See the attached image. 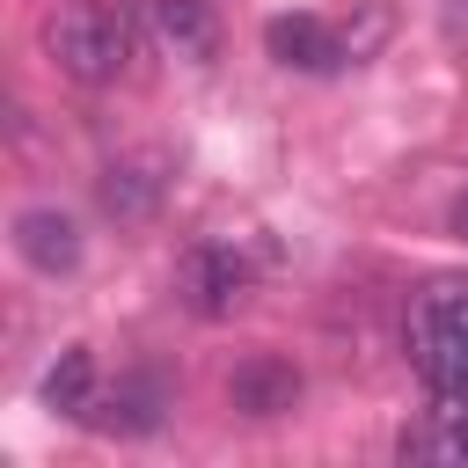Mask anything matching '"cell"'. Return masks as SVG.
Returning <instances> with one entry per match:
<instances>
[{"instance_id":"cell-9","label":"cell","mask_w":468,"mask_h":468,"mask_svg":"<svg viewBox=\"0 0 468 468\" xmlns=\"http://www.w3.org/2000/svg\"><path fill=\"white\" fill-rule=\"evenodd\" d=\"M146 22H154V37L176 58H190V66L219 58V15H212V0H146Z\"/></svg>"},{"instance_id":"cell-4","label":"cell","mask_w":468,"mask_h":468,"mask_svg":"<svg viewBox=\"0 0 468 468\" xmlns=\"http://www.w3.org/2000/svg\"><path fill=\"white\" fill-rule=\"evenodd\" d=\"M168 410H176V388H168V373H154V366H132V373H117V380L95 395L88 424H102V431H117V439H154V431L168 424Z\"/></svg>"},{"instance_id":"cell-2","label":"cell","mask_w":468,"mask_h":468,"mask_svg":"<svg viewBox=\"0 0 468 468\" xmlns=\"http://www.w3.org/2000/svg\"><path fill=\"white\" fill-rule=\"evenodd\" d=\"M410 366L431 402H468V278H439L410 307Z\"/></svg>"},{"instance_id":"cell-7","label":"cell","mask_w":468,"mask_h":468,"mask_svg":"<svg viewBox=\"0 0 468 468\" xmlns=\"http://www.w3.org/2000/svg\"><path fill=\"white\" fill-rule=\"evenodd\" d=\"M15 256H22L29 271H44V278L80 271V256H88L80 219H73L66 205H22V212H15Z\"/></svg>"},{"instance_id":"cell-10","label":"cell","mask_w":468,"mask_h":468,"mask_svg":"<svg viewBox=\"0 0 468 468\" xmlns=\"http://www.w3.org/2000/svg\"><path fill=\"white\" fill-rule=\"evenodd\" d=\"M402 461H431V468H468V402H439L424 424L395 431Z\"/></svg>"},{"instance_id":"cell-6","label":"cell","mask_w":468,"mask_h":468,"mask_svg":"<svg viewBox=\"0 0 468 468\" xmlns=\"http://www.w3.org/2000/svg\"><path fill=\"white\" fill-rule=\"evenodd\" d=\"M263 51L292 73H336V66H358L351 58V37L322 15H271L263 22Z\"/></svg>"},{"instance_id":"cell-3","label":"cell","mask_w":468,"mask_h":468,"mask_svg":"<svg viewBox=\"0 0 468 468\" xmlns=\"http://www.w3.org/2000/svg\"><path fill=\"white\" fill-rule=\"evenodd\" d=\"M249 285H256V263H249L241 241H190L183 263H176V300H183L197 322H227V314H241Z\"/></svg>"},{"instance_id":"cell-1","label":"cell","mask_w":468,"mask_h":468,"mask_svg":"<svg viewBox=\"0 0 468 468\" xmlns=\"http://www.w3.org/2000/svg\"><path fill=\"white\" fill-rule=\"evenodd\" d=\"M44 51H51V66H58L66 80L110 88V80L132 73L139 22H132V7H117V0H73V7H58V15L44 22Z\"/></svg>"},{"instance_id":"cell-12","label":"cell","mask_w":468,"mask_h":468,"mask_svg":"<svg viewBox=\"0 0 468 468\" xmlns=\"http://www.w3.org/2000/svg\"><path fill=\"white\" fill-rule=\"evenodd\" d=\"M446 234H453V241H468V190L446 205Z\"/></svg>"},{"instance_id":"cell-5","label":"cell","mask_w":468,"mask_h":468,"mask_svg":"<svg viewBox=\"0 0 468 468\" xmlns=\"http://www.w3.org/2000/svg\"><path fill=\"white\" fill-rule=\"evenodd\" d=\"M300 395H307V380H300V366L278 358V351H249V358L227 373V410H234V417H256V424L292 417Z\"/></svg>"},{"instance_id":"cell-13","label":"cell","mask_w":468,"mask_h":468,"mask_svg":"<svg viewBox=\"0 0 468 468\" xmlns=\"http://www.w3.org/2000/svg\"><path fill=\"white\" fill-rule=\"evenodd\" d=\"M439 7H446V22H461V15H468V0H439Z\"/></svg>"},{"instance_id":"cell-8","label":"cell","mask_w":468,"mask_h":468,"mask_svg":"<svg viewBox=\"0 0 468 468\" xmlns=\"http://www.w3.org/2000/svg\"><path fill=\"white\" fill-rule=\"evenodd\" d=\"M161 197H168V161H161V154H124V161H110V168L95 176V205H102L110 219H124V227L154 219Z\"/></svg>"},{"instance_id":"cell-11","label":"cell","mask_w":468,"mask_h":468,"mask_svg":"<svg viewBox=\"0 0 468 468\" xmlns=\"http://www.w3.org/2000/svg\"><path fill=\"white\" fill-rule=\"evenodd\" d=\"M37 395H44V410H58V417H88V410H95V351H88V344H66V351L44 366Z\"/></svg>"}]
</instances>
